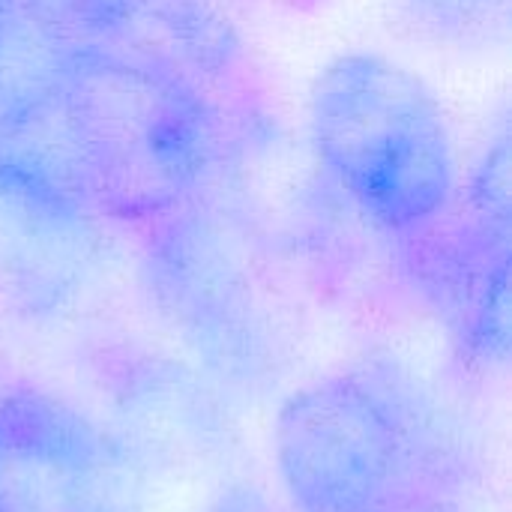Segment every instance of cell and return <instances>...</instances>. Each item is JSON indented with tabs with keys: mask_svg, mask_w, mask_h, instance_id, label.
I'll return each instance as SVG.
<instances>
[{
	"mask_svg": "<svg viewBox=\"0 0 512 512\" xmlns=\"http://www.w3.org/2000/svg\"><path fill=\"white\" fill-rule=\"evenodd\" d=\"M54 9L93 42H120L159 0H51Z\"/></svg>",
	"mask_w": 512,
	"mask_h": 512,
	"instance_id": "9c48e42d",
	"label": "cell"
},
{
	"mask_svg": "<svg viewBox=\"0 0 512 512\" xmlns=\"http://www.w3.org/2000/svg\"><path fill=\"white\" fill-rule=\"evenodd\" d=\"M309 141L336 189L372 225L420 234L456 195V147L426 81L393 57L351 51L309 93Z\"/></svg>",
	"mask_w": 512,
	"mask_h": 512,
	"instance_id": "7a4b0ae2",
	"label": "cell"
},
{
	"mask_svg": "<svg viewBox=\"0 0 512 512\" xmlns=\"http://www.w3.org/2000/svg\"><path fill=\"white\" fill-rule=\"evenodd\" d=\"M204 512H279L273 507V501L261 492V489H255V486H249V483H234V486H228V489H222L213 501H210V507Z\"/></svg>",
	"mask_w": 512,
	"mask_h": 512,
	"instance_id": "30bf717a",
	"label": "cell"
},
{
	"mask_svg": "<svg viewBox=\"0 0 512 512\" xmlns=\"http://www.w3.org/2000/svg\"><path fill=\"white\" fill-rule=\"evenodd\" d=\"M81 42L51 0H0V135L57 108Z\"/></svg>",
	"mask_w": 512,
	"mask_h": 512,
	"instance_id": "52a82bcc",
	"label": "cell"
},
{
	"mask_svg": "<svg viewBox=\"0 0 512 512\" xmlns=\"http://www.w3.org/2000/svg\"><path fill=\"white\" fill-rule=\"evenodd\" d=\"M183 237L162 255L159 291L195 348L222 372H258L261 312L249 279L207 237Z\"/></svg>",
	"mask_w": 512,
	"mask_h": 512,
	"instance_id": "5b68a950",
	"label": "cell"
},
{
	"mask_svg": "<svg viewBox=\"0 0 512 512\" xmlns=\"http://www.w3.org/2000/svg\"><path fill=\"white\" fill-rule=\"evenodd\" d=\"M273 456L300 512H372L441 489L426 408L405 378L375 366L291 393L276 417Z\"/></svg>",
	"mask_w": 512,
	"mask_h": 512,
	"instance_id": "3957f363",
	"label": "cell"
},
{
	"mask_svg": "<svg viewBox=\"0 0 512 512\" xmlns=\"http://www.w3.org/2000/svg\"><path fill=\"white\" fill-rule=\"evenodd\" d=\"M147 465L57 393L0 396V512H141Z\"/></svg>",
	"mask_w": 512,
	"mask_h": 512,
	"instance_id": "277c9868",
	"label": "cell"
},
{
	"mask_svg": "<svg viewBox=\"0 0 512 512\" xmlns=\"http://www.w3.org/2000/svg\"><path fill=\"white\" fill-rule=\"evenodd\" d=\"M372 512H459V507L441 489H420Z\"/></svg>",
	"mask_w": 512,
	"mask_h": 512,
	"instance_id": "8fae6325",
	"label": "cell"
},
{
	"mask_svg": "<svg viewBox=\"0 0 512 512\" xmlns=\"http://www.w3.org/2000/svg\"><path fill=\"white\" fill-rule=\"evenodd\" d=\"M60 147L87 213L177 216L219 150L216 114L174 60L84 39L57 102Z\"/></svg>",
	"mask_w": 512,
	"mask_h": 512,
	"instance_id": "6da1fadb",
	"label": "cell"
},
{
	"mask_svg": "<svg viewBox=\"0 0 512 512\" xmlns=\"http://www.w3.org/2000/svg\"><path fill=\"white\" fill-rule=\"evenodd\" d=\"M438 297L459 345L495 366L510 354V219L468 207V222L441 255Z\"/></svg>",
	"mask_w": 512,
	"mask_h": 512,
	"instance_id": "8992f818",
	"label": "cell"
},
{
	"mask_svg": "<svg viewBox=\"0 0 512 512\" xmlns=\"http://www.w3.org/2000/svg\"><path fill=\"white\" fill-rule=\"evenodd\" d=\"M411 18L450 42H483L507 21L510 0H402Z\"/></svg>",
	"mask_w": 512,
	"mask_h": 512,
	"instance_id": "ba28073f",
	"label": "cell"
}]
</instances>
